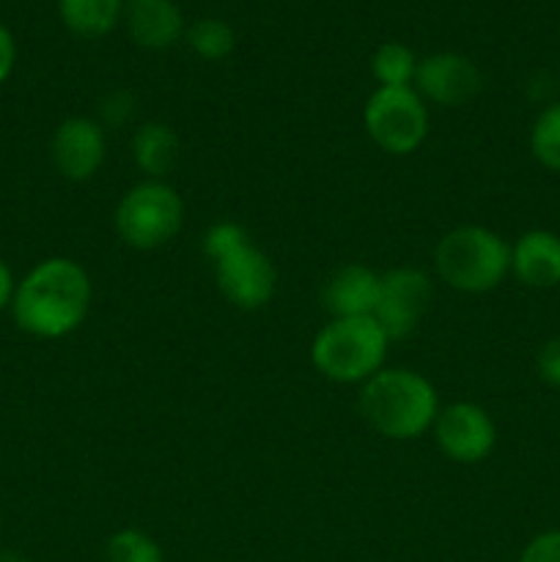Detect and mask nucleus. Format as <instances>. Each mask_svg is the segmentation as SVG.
Listing matches in <instances>:
<instances>
[{
    "instance_id": "obj_21",
    "label": "nucleus",
    "mask_w": 560,
    "mask_h": 562,
    "mask_svg": "<svg viewBox=\"0 0 560 562\" xmlns=\"http://www.w3.org/2000/svg\"><path fill=\"white\" fill-rule=\"evenodd\" d=\"M132 115H135V97L130 91H110L108 97L99 102V124L104 130H119V126L130 124Z\"/></svg>"
},
{
    "instance_id": "obj_17",
    "label": "nucleus",
    "mask_w": 560,
    "mask_h": 562,
    "mask_svg": "<svg viewBox=\"0 0 560 562\" xmlns=\"http://www.w3.org/2000/svg\"><path fill=\"white\" fill-rule=\"evenodd\" d=\"M421 58L404 42H382L371 55V75L379 88H410L415 86Z\"/></svg>"
},
{
    "instance_id": "obj_5",
    "label": "nucleus",
    "mask_w": 560,
    "mask_h": 562,
    "mask_svg": "<svg viewBox=\"0 0 560 562\" xmlns=\"http://www.w3.org/2000/svg\"><path fill=\"white\" fill-rule=\"evenodd\" d=\"M390 338L373 316L329 318L311 344V362L335 384H366L388 362Z\"/></svg>"
},
{
    "instance_id": "obj_22",
    "label": "nucleus",
    "mask_w": 560,
    "mask_h": 562,
    "mask_svg": "<svg viewBox=\"0 0 560 562\" xmlns=\"http://www.w3.org/2000/svg\"><path fill=\"white\" fill-rule=\"evenodd\" d=\"M519 562H560V530H547L522 549Z\"/></svg>"
},
{
    "instance_id": "obj_23",
    "label": "nucleus",
    "mask_w": 560,
    "mask_h": 562,
    "mask_svg": "<svg viewBox=\"0 0 560 562\" xmlns=\"http://www.w3.org/2000/svg\"><path fill=\"white\" fill-rule=\"evenodd\" d=\"M536 373L544 384L560 390V335L547 340L536 355Z\"/></svg>"
},
{
    "instance_id": "obj_14",
    "label": "nucleus",
    "mask_w": 560,
    "mask_h": 562,
    "mask_svg": "<svg viewBox=\"0 0 560 562\" xmlns=\"http://www.w3.org/2000/svg\"><path fill=\"white\" fill-rule=\"evenodd\" d=\"M511 274L527 289L560 285V234L547 228L525 231L511 245Z\"/></svg>"
},
{
    "instance_id": "obj_19",
    "label": "nucleus",
    "mask_w": 560,
    "mask_h": 562,
    "mask_svg": "<svg viewBox=\"0 0 560 562\" xmlns=\"http://www.w3.org/2000/svg\"><path fill=\"white\" fill-rule=\"evenodd\" d=\"M530 154L541 168L560 173V102L547 104L533 121Z\"/></svg>"
},
{
    "instance_id": "obj_16",
    "label": "nucleus",
    "mask_w": 560,
    "mask_h": 562,
    "mask_svg": "<svg viewBox=\"0 0 560 562\" xmlns=\"http://www.w3.org/2000/svg\"><path fill=\"white\" fill-rule=\"evenodd\" d=\"M126 0H58V16L77 38H104L121 25Z\"/></svg>"
},
{
    "instance_id": "obj_6",
    "label": "nucleus",
    "mask_w": 560,
    "mask_h": 562,
    "mask_svg": "<svg viewBox=\"0 0 560 562\" xmlns=\"http://www.w3.org/2000/svg\"><path fill=\"white\" fill-rule=\"evenodd\" d=\"M113 225L132 250H159L179 236L184 225V201L168 181L143 179L115 203Z\"/></svg>"
},
{
    "instance_id": "obj_3",
    "label": "nucleus",
    "mask_w": 560,
    "mask_h": 562,
    "mask_svg": "<svg viewBox=\"0 0 560 562\" xmlns=\"http://www.w3.org/2000/svg\"><path fill=\"white\" fill-rule=\"evenodd\" d=\"M203 256L212 263L220 294L234 307L253 313L275 300L278 269L239 223L220 220L209 225L203 234Z\"/></svg>"
},
{
    "instance_id": "obj_15",
    "label": "nucleus",
    "mask_w": 560,
    "mask_h": 562,
    "mask_svg": "<svg viewBox=\"0 0 560 562\" xmlns=\"http://www.w3.org/2000/svg\"><path fill=\"white\" fill-rule=\"evenodd\" d=\"M179 135L165 121H146L132 135V159L146 179L165 181V176L179 162Z\"/></svg>"
},
{
    "instance_id": "obj_24",
    "label": "nucleus",
    "mask_w": 560,
    "mask_h": 562,
    "mask_svg": "<svg viewBox=\"0 0 560 562\" xmlns=\"http://www.w3.org/2000/svg\"><path fill=\"white\" fill-rule=\"evenodd\" d=\"M16 66V42H14V33L9 31V25L0 22V86L11 77Z\"/></svg>"
},
{
    "instance_id": "obj_13",
    "label": "nucleus",
    "mask_w": 560,
    "mask_h": 562,
    "mask_svg": "<svg viewBox=\"0 0 560 562\" xmlns=\"http://www.w3.org/2000/svg\"><path fill=\"white\" fill-rule=\"evenodd\" d=\"M126 33L143 49H170L184 38L187 22L176 0H126L124 3Z\"/></svg>"
},
{
    "instance_id": "obj_20",
    "label": "nucleus",
    "mask_w": 560,
    "mask_h": 562,
    "mask_svg": "<svg viewBox=\"0 0 560 562\" xmlns=\"http://www.w3.org/2000/svg\"><path fill=\"white\" fill-rule=\"evenodd\" d=\"M104 562H165V554L148 532L124 527L104 543Z\"/></svg>"
},
{
    "instance_id": "obj_4",
    "label": "nucleus",
    "mask_w": 560,
    "mask_h": 562,
    "mask_svg": "<svg viewBox=\"0 0 560 562\" xmlns=\"http://www.w3.org/2000/svg\"><path fill=\"white\" fill-rule=\"evenodd\" d=\"M434 269L453 291L489 294L511 274V245L486 225H456L434 247Z\"/></svg>"
},
{
    "instance_id": "obj_10",
    "label": "nucleus",
    "mask_w": 560,
    "mask_h": 562,
    "mask_svg": "<svg viewBox=\"0 0 560 562\" xmlns=\"http://www.w3.org/2000/svg\"><path fill=\"white\" fill-rule=\"evenodd\" d=\"M49 159L66 181L93 179L108 159V130L88 115L60 121L49 137Z\"/></svg>"
},
{
    "instance_id": "obj_7",
    "label": "nucleus",
    "mask_w": 560,
    "mask_h": 562,
    "mask_svg": "<svg viewBox=\"0 0 560 562\" xmlns=\"http://www.w3.org/2000/svg\"><path fill=\"white\" fill-rule=\"evenodd\" d=\"M428 104L415 88H379L366 99L362 126L390 157H410L428 137Z\"/></svg>"
},
{
    "instance_id": "obj_11",
    "label": "nucleus",
    "mask_w": 560,
    "mask_h": 562,
    "mask_svg": "<svg viewBox=\"0 0 560 562\" xmlns=\"http://www.w3.org/2000/svg\"><path fill=\"white\" fill-rule=\"evenodd\" d=\"M483 77L475 60L461 53H434L421 58L415 75V91L423 102L437 108H461L481 93Z\"/></svg>"
},
{
    "instance_id": "obj_25",
    "label": "nucleus",
    "mask_w": 560,
    "mask_h": 562,
    "mask_svg": "<svg viewBox=\"0 0 560 562\" xmlns=\"http://www.w3.org/2000/svg\"><path fill=\"white\" fill-rule=\"evenodd\" d=\"M14 291H16V278L14 272H11L9 263L0 258V313L5 311V307H11V300H14Z\"/></svg>"
},
{
    "instance_id": "obj_12",
    "label": "nucleus",
    "mask_w": 560,
    "mask_h": 562,
    "mask_svg": "<svg viewBox=\"0 0 560 562\" xmlns=\"http://www.w3.org/2000/svg\"><path fill=\"white\" fill-rule=\"evenodd\" d=\"M382 289V274L366 263H344L327 278L322 305L333 318L373 316Z\"/></svg>"
},
{
    "instance_id": "obj_18",
    "label": "nucleus",
    "mask_w": 560,
    "mask_h": 562,
    "mask_svg": "<svg viewBox=\"0 0 560 562\" xmlns=\"http://www.w3.org/2000/svg\"><path fill=\"white\" fill-rule=\"evenodd\" d=\"M184 42L198 58L203 60H225L236 49V33L220 16H201L192 25H187Z\"/></svg>"
},
{
    "instance_id": "obj_1",
    "label": "nucleus",
    "mask_w": 560,
    "mask_h": 562,
    "mask_svg": "<svg viewBox=\"0 0 560 562\" xmlns=\"http://www.w3.org/2000/svg\"><path fill=\"white\" fill-rule=\"evenodd\" d=\"M91 274L80 261L49 256L16 280L11 318L25 335L38 340H60L77 333L91 311Z\"/></svg>"
},
{
    "instance_id": "obj_9",
    "label": "nucleus",
    "mask_w": 560,
    "mask_h": 562,
    "mask_svg": "<svg viewBox=\"0 0 560 562\" xmlns=\"http://www.w3.org/2000/svg\"><path fill=\"white\" fill-rule=\"evenodd\" d=\"M432 431L437 448L453 464H481L497 448V426L492 415L472 401L443 406Z\"/></svg>"
},
{
    "instance_id": "obj_2",
    "label": "nucleus",
    "mask_w": 560,
    "mask_h": 562,
    "mask_svg": "<svg viewBox=\"0 0 560 562\" xmlns=\"http://www.w3.org/2000/svg\"><path fill=\"white\" fill-rule=\"evenodd\" d=\"M357 404L368 426L393 442H410L432 431L443 409L432 379L412 368L388 366L366 384H360Z\"/></svg>"
},
{
    "instance_id": "obj_26",
    "label": "nucleus",
    "mask_w": 560,
    "mask_h": 562,
    "mask_svg": "<svg viewBox=\"0 0 560 562\" xmlns=\"http://www.w3.org/2000/svg\"><path fill=\"white\" fill-rule=\"evenodd\" d=\"M0 562H31L25 554L14 552V549H0Z\"/></svg>"
},
{
    "instance_id": "obj_8",
    "label": "nucleus",
    "mask_w": 560,
    "mask_h": 562,
    "mask_svg": "<svg viewBox=\"0 0 560 562\" xmlns=\"http://www.w3.org/2000/svg\"><path fill=\"white\" fill-rule=\"evenodd\" d=\"M434 300V283L423 269L393 267L382 272V289L373 318L384 335L393 340H404L421 327L428 305Z\"/></svg>"
}]
</instances>
